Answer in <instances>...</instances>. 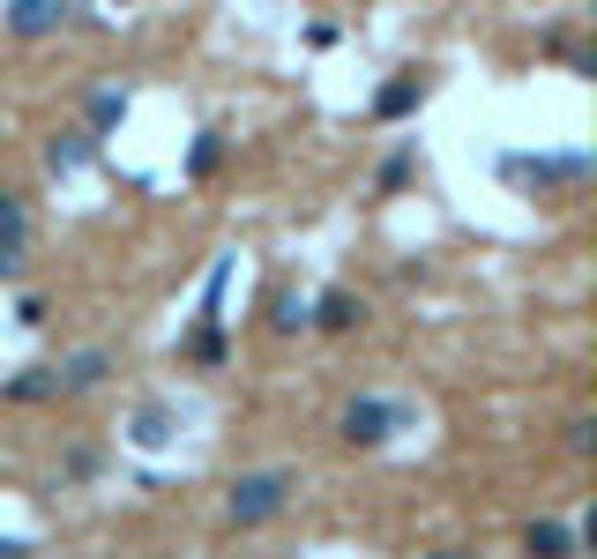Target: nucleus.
Returning a JSON list of instances; mask_svg holds the SVG:
<instances>
[{
    "label": "nucleus",
    "instance_id": "4",
    "mask_svg": "<svg viewBox=\"0 0 597 559\" xmlns=\"http://www.w3.org/2000/svg\"><path fill=\"white\" fill-rule=\"evenodd\" d=\"M0 23L16 30V38H52L60 23H90V16H82V0H8Z\"/></svg>",
    "mask_w": 597,
    "mask_h": 559
},
{
    "label": "nucleus",
    "instance_id": "11",
    "mask_svg": "<svg viewBox=\"0 0 597 559\" xmlns=\"http://www.w3.org/2000/svg\"><path fill=\"white\" fill-rule=\"evenodd\" d=\"M120 120H127V90H98V98H90V135L105 143Z\"/></svg>",
    "mask_w": 597,
    "mask_h": 559
},
{
    "label": "nucleus",
    "instance_id": "13",
    "mask_svg": "<svg viewBox=\"0 0 597 559\" xmlns=\"http://www.w3.org/2000/svg\"><path fill=\"white\" fill-rule=\"evenodd\" d=\"M411 171H419V149L403 143V149H397V157H389V165L373 171V195H397V187H403V179H411Z\"/></svg>",
    "mask_w": 597,
    "mask_h": 559
},
{
    "label": "nucleus",
    "instance_id": "2",
    "mask_svg": "<svg viewBox=\"0 0 597 559\" xmlns=\"http://www.w3.org/2000/svg\"><path fill=\"white\" fill-rule=\"evenodd\" d=\"M500 179L522 187V195H583L590 187V157L568 149V157H500Z\"/></svg>",
    "mask_w": 597,
    "mask_h": 559
},
{
    "label": "nucleus",
    "instance_id": "1",
    "mask_svg": "<svg viewBox=\"0 0 597 559\" xmlns=\"http://www.w3.org/2000/svg\"><path fill=\"white\" fill-rule=\"evenodd\" d=\"M292 492H298V470H247V478H232L224 522L232 530H270L276 514L292 508Z\"/></svg>",
    "mask_w": 597,
    "mask_h": 559
},
{
    "label": "nucleus",
    "instance_id": "7",
    "mask_svg": "<svg viewBox=\"0 0 597 559\" xmlns=\"http://www.w3.org/2000/svg\"><path fill=\"white\" fill-rule=\"evenodd\" d=\"M425 105V75L419 68H403L397 82H381V98H373V120H411Z\"/></svg>",
    "mask_w": 597,
    "mask_h": 559
},
{
    "label": "nucleus",
    "instance_id": "12",
    "mask_svg": "<svg viewBox=\"0 0 597 559\" xmlns=\"http://www.w3.org/2000/svg\"><path fill=\"white\" fill-rule=\"evenodd\" d=\"M217 157H224V135H217V127H202L195 149H187V179H209V171H217Z\"/></svg>",
    "mask_w": 597,
    "mask_h": 559
},
{
    "label": "nucleus",
    "instance_id": "8",
    "mask_svg": "<svg viewBox=\"0 0 597 559\" xmlns=\"http://www.w3.org/2000/svg\"><path fill=\"white\" fill-rule=\"evenodd\" d=\"M98 135H90V127H75V135H52L46 143V171H60V179H68V171H82L90 165V157H98Z\"/></svg>",
    "mask_w": 597,
    "mask_h": 559
},
{
    "label": "nucleus",
    "instance_id": "14",
    "mask_svg": "<svg viewBox=\"0 0 597 559\" xmlns=\"http://www.w3.org/2000/svg\"><path fill=\"white\" fill-rule=\"evenodd\" d=\"M583 537L568 530V522H530V552H575Z\"/></svg>",
    "mask_w": 597,
    "mask_h": 559
},
{
    "label": "nucleus",
    "instance_id": "3",
    "mask_svg": "<svg viewBox=\"0 0 597 559\" xmlns=\"http://www.w3.org/2000/svg\"><path fill=\"white\" fill-rule=\"evenodd\" d=\"M403 425H411V411H403V403H381V395H359V403H344V418H336L344 448H389Z\"/></svg>",
    "mask_w": 597,
    "mask_h": 559
},
{
    "label": "nucleus",
    "instance_id": "18",
    "mask_svg": "<svg viewBox=\"0 0 597 559\" xmlns=\"http://www.w3.org/2000/svg\"><path fill=\"white\" fill-rule=\"evenodd\" d=\"M16 321H23V328H46L52 306H46V298H23V306H16Z\"/></svg>",
    "mask_w": 597,
    "mask_h": 559
},
{
    "label": "nucleus",
    "instance_id": "15",
    "mask_svg": "<svg viewBox=\"0 0 597 559\" xmlns=\"http://www.w3.org/2000/svg\"><path fill=\"white\" fill-rule=\"evenodd\" d=\"M0 239H30V202L23 195H0Z\"/></svg>",
    "mask_w": 597,
    "mask_h": 559
},
{
    "label": "nucleus",
    "instance_id": "10",
    "mask_svg": "<svg viewBox=\"0 0 597 559\" xmlns=\"http://www.w3.org/2000/svg\"><path fill=\"white\" fill-rule=\"evenodd\" d=\"M52 365H23V373H16V381H8V403H52Z\"/></svg>",
    "mask_w": 597,
    "mask_h": 559
},
{
    "label": "nucleus",
    "instance_id": "5",
    "mask_svg": "<svg viewBox=\"0 0 597 559\" xmlns=\"http://www.w3.org/2000/svg\"><path fill=\"white\" fill-rule=\"evenodd\" d=\"M127 440H135V448H165V440H179V411L165 403V395H149L143 411L127 418Z\"/></svg>",
    "mask_w": 597,
    "mask_h": 559
},
{
    "label": "nucleus",
    "instance_id": "9",
    "mask_svg": "<svg viewBox=\"0 0 597 559\" xmlns=\"http://www.w3.org/2000/svg\"><path fill=\"white\" fill-rule=\"evenodd\" d=\"M314 328H329V336H351V328H359V321H366V298L359 292H322V306H314Z\"/></svg>",
    "mask_w": 597,
    "mask_h": 559
},
{
    "label": "nucleus",
    "instance_id": "17",
    "mask_svg": "<svg viewBox=\"0 0 597 559\" xmlns=\"http://www.w3.org/2000/svg\"><path fill=\"white\" fill-rule=\"evenodd\" d=\"M23 276V239H0V284H16Z\"/></svg>",
    "mask_w": 597,
    "mask_h": 559
},
{
    "label": "nucleus",
    "instance_id": "6",
    "mask_svg": "<svg viewBox=\"0 0 597 559\" xmlns=\"http://www.w3.org/2000/svg\"><path fill=\"white\" fill-rule=\"evenodd\" d=\"M105 373H112V351H75L68 365H52V389L60 395H90Z\"/></svg>",
    "mask_w": 597,
    "mask_h": 559
},
{
    "label": "nucleus",
    "instance_id": "16",
    "mask_svg": "<svg viewBox=\"0 0 597 559\" xmlns=\"http://www.w3.org/2000/svg\"><path fill=\"white\" fill-rule=\"evenodd\" d=\"M270 321L292 336V328H306V298H292V292H276V306H270Z\"/></svg>",
    "mask_w": 597,
    "mask_h": 559
}]
</instances>
